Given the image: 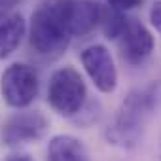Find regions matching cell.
<instances>
[{
    "label": "cell",
    "instance_id": "1",
    "mask_svg": "<svg viewBox=\"0 0 161 161\" xmlns=\"http://www.w3.org/2000/svg\"><path fill=\"white\" fill-rule=\"evenodd\" d=\"M161 104V82H150L127 93L121 101L114 123L108 131V140L121 148H133L142 138L150 119Z\"/></svg>",
    "mask_w": 161,
    "mask_h": 161
},
{
    "label": "cell",
    "instance_id": "2",
    "mask_svg": "<svg viewBox=\"0 0 161 161\" xmlns=\"http://www.w3.org/2000/svg\"><path fill=\"white\" fill-rule=\"evenodd\" d=\"M70 34L64 29L51 2L42 4L31 17V44L32 47L49 59L61 57L70 46Z\"/></svg>",
    "mask_w": 161,
    "mask_h": 161
},
{
    "label": "cell",
    "instance_id": "3",
    "mask_svg": "<svg viewBox=\"0 0 161 161\" xmlns=\"http://www.w3.org/2000/svg\"><path fill=\"white\" fill-rule=\"evenodd\" d=\"M87 99V87L82 74L72 66H63L55 70L47 86V103L49 106L64 118L76 116L84 108Z\"/></svg>",
    "mask_w": 161,
    "mask_h": 161
},
{
    "label": "cell",
    "instance_id": "4",
    "mask_svg": "<svg viewBox=\"0 0 161 161\" xmlns=\"http://www.w3.org/2000/svg\"><path fill=\"white\" fill-rule=\"evenodd\" d=\"M0 89L10 106L27 108L38 95V74L25 63H14L4 70Z\"/></svg>",
    "mask_w": 161,
    "mask_h": 161
},
{
    "label": "cell",
    "instance_id": "5",
    "mask_svg": "<svg viewBox=\"0 0 161 161\" xmlns=\"http://www.w3.org/2000/svg\"><path fill=\"white\" fill-rule=\"evenodd\" d=\"M51 4L70 38L86 36L101 23V6L93 0H53Z\"/></svg>",
    "mask_w": 161,
    "mask_h": 161
},
{
    "label": "cell",
    "instance_id": "6",
    "mask_svg": "<svg viewBox=\"0 0 161 161\" xmlns=\"http://www.w3.org/2000/svg\"><path fill=\"white\" fill-rule=\"evenodd\" d=\"M84 70L101 93H114L118 87V68L112 53L103 44H93L80 55Z\"/></svg>",
    "mask_w": 161,
    "mask_h": 161
},
{
    "label": "cell",
    "instance_id": "7",
    "mask_svg": "<svg viewBox=\"0 0 161 161\" xmlns=\"http://www.w3.org/2000/svg\"><path fill=\"white\" fill-rule=\"evenodd\" d=\"M49 129L47 118L38 110H23L8 118L2 129V138L8 146H19L29 142H38L46 136Z\"/></svg>",
    "mask_w": 161,
    "mask_h": 161
},
{
    "label": "cell",
    "instance_id": "8",
    "mask_svg": "<svg viewBox=\"0 0 161 161\" xmlns=\"http://www.w3.org/2000/svg\"><path fill=\"white\" fill-rule=\"evenodd\" d=\"M118 40L121 47V57L129 64H142L144 61L150 59L153 51L152 32L146 29V25H142L136 19H127L125 29Z\"/></svg>",
    "mask_w": 161,
    "mask_h": 161
},
{
    "label": "cell",
    "instance_id": "9",
    "mask_svg": "<svg viewBox=\"0 0 161 161\" xmlns=\"http://www.w3.org/2000/svg\"><path fill=\"white\" fill-rule=\"evenodd\" d=\"M27 32V25L17 12H0V61L10 57L21 44Z\"/></svg>",
    "mask_w": 161,
    "mask_h": 161
},
{
    "label": "cell",
    "instance_id": "10",
    "mask_svg": "<svg viewBox=\"0 0 161 161\" xmlns=\"http://www.w3.org/2000/svg\"><path fill=\"white\" fill-rule=\"evenodd\" d=\"M46 161H89L86 144L72 135H55L46 148Z\"/></svg>",
    "mask_w": 161,
    "mask_h": 161
},
{
    "label": "cell",
    "instance_id": "11",
    "mask_svg": "<svg viewBox=\"0 0 161 161\" xmlns=\"http://www.w3.org/2000/svg\"><path fill=\"white\" fill-rule=\"evenodd\" d=\"M125 23H127L125 14L112 8H106V10L101 8V27L108 40H118L125 29Z\"/></svg>",
    "mask_w": 161,
    "mask_h": 161
},
{
    "label": "cell",
    "instance_id": "12",
    "mask_svg": "<svg viewBox=\"0 0 161 161\" xmlns=\"http://www.w3.org/2000/svg\"><path fill=\"white\" fill-rule=\"evenodd\" d=\"M106 2H108V8L125 14V12H129V10L138 8V6L142 4V0H106Z\"/></svg>",
    "mask_w": 161,
    "mask_h": 161
},
{
    "label": "cell",
    "instance_id": "13",
    "mask_svg": "<svg viewBox=\"0 0 161 161\" xmlns=\"http://www.w3.org/2000/svg\"><path fill=\"white\" fill-rule=\"evenodd\" d=\"M150 23L161 34V0H155L150 8Z\"/></svg>",
    "mask_w": 161,
    "mask_h": 161
},
{
    "label": "cell",
    "instance_id": "14",
    "mask_svg": "<svg viewBox=\"0 0 161 161\" xmlns=\"http://www.w3.org/2000/svg\"><path fill=\"white\" fill-rule=\"evenodd\" d=\"M21 2V0H0V8H2L4 12H8L10 8H14V6H17Z\"/></svg>",
    "mask_w": 161,
    "mask_h": 161
},
{
    "label": "cell",
    "instance_id": "15",
    "mask_svg": "<svg viewBox=\"0 0 161 161\" xmlns=\"http://www.w3.org/2000/svg\"><path fill=\"white\" fill-rule=\"evenodd\" d=\"M8 161H32L27 153H17V155H12Z\"/></svg>",
    "mask_w": 161,
    "mask_h": 161
}]
</instances>
